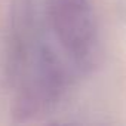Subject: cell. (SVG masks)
<instances>
[{"label": "cell", "instance_id": "1", "mask_svg": "<svg viewBox=\"0 0 126 126\" xmlns=\"http://www.w3.org/2000/svg\"><path fill=\"white\" fill-rule=\"evenodd\" d=\"M46 18L73 64L80 70L94 67L99 43L91 0H47Z\"/></svg>", "mask_w": 126, "mask_h": 126}]
</instances>
